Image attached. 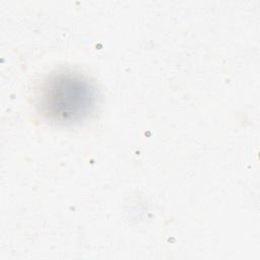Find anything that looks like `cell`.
I'll use <instances>...</instances> for the list:
<instances>
[{
    "instance_id": "obj_1",
    "label": "cell",
    "mask_w": 260,
    "mask_h": 260,
    "mask_svg": "<svg viewBox=\"0 0 260 260\" xmlns=\"http://www.w3.org/2000/svg\"><path fill=\"white\" fill-rule=\"evenodd\" d=\"M96 89L89 79L71 70L51 73L41 83L37 106L41 115L57 125L86 120L96 105Z\"/></svg>"
}]
</instances>
